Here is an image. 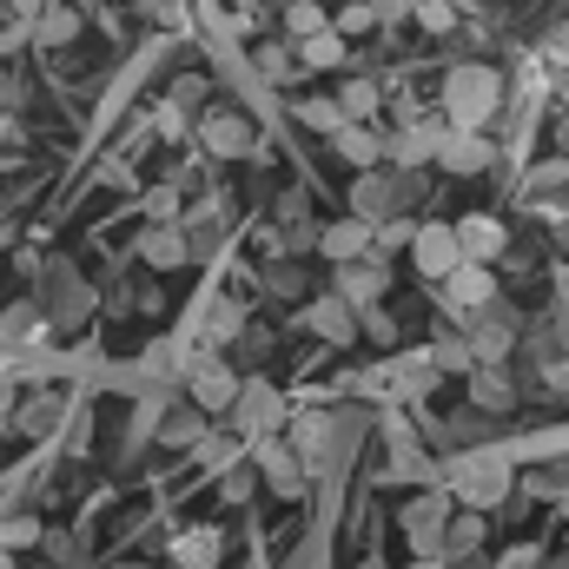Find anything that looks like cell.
I'll return each mask as SVG.
<instances>
[{
	"instance_id": "cell-16",
	"label": "cell",
	"mask_w": 569,
	"mask_h": 569,
	"mask_svg": "<svg viewBox=\"0 0 569 569\" xmlns=\"http://www.w3.org/2000/svg\"><path fill=\"white\" fill-rule=\"evenodd\" d=\"M443 133H450V120H443V113H418V120H405L398 133H385V159H391V166L425 172V166H437V146H443Z\"/></svg>"
},
{
	"instance_id": "cell-32",
	"label": "cell",
	"mask_w": 569,
	"mask_h": 569,
	"mask_svg": "<svg viewBox=\"0 0 569 569\" xmlns=\"http://www.w3.org/2000/svg\"><path fill=\"white\" fill-rule=\"evenodd\" d=\"M338 107H345V120H378L385 87H378L371 73H358V80H345V87H338Z\"/></svg>"
},
{
	"instance_id": "cell-15",
	"label": "cell",
	"mask_w": 569,
	"mask_h": 569,
	"mask_svg": "<svg viewBox=\"0 0 569 569\" xmlns=\"http://www.w3.org/2000/svg\"><path fill=\"white\" fill-rule=\"evenodd\" d=\"M67 418H73L67 391H47V385H27L20 405H13V430H20L27 443H53V437L67 430Z\"/></svg>"
},
{
	"instance_id": "cell-24",
	"label": "cell",
	"mask_w": 569,
	"mask_h": 569,
	"mask_svg": "<svg viewBox=\"0 0 569 569\" xmlns=\"http://www.w3.org/2000/svg\"><path fill=\"white\" fill-rule=\"evenodd\" d=\"M483 537H490V510H463L457 503V517L443 530V557L450 563H470V557H483Z\"/></svg>"
},
{
	"instance_id": "cell-37",
	"label": "cell",
	"mask_w": 569,
	"mask_h": 569,
	"mask_svg": "<svg viewBox=\"0 0 569 569\" xmlns=\"http://www.w3.org/2000/svg\"><path fill=\"white\" fill-rule=\"evenodd\" d=\"M411 239H418V219H411V212H398V219H385V226L371 232V252H385V259H391V252H411Z\"/></svg>"
},
{
	"instance_id": "cell-4",
	"label": "cell",
	"mask_w": 569,
	"mask_h": 569,
	"mask_svg": "<svg viewBox=\"0 0 569 569\" xmlns=\"http://www.w3.org/2000/svg\"><path fill=\"white\" fill-rule=\"evenodd\" d=\"M246 325H252V311H246V298H232V291H199L179 331H186L192 345H206V351H232Z\"/></svg>"
},
{
	"instance_id": "cell-49",
	"label": "cell",
	"mask_w": 569,
	"mask_h": 569,
	"mask_svg": "<svg viewBox=\"0 0 569 569\" xmlns=\"http://www.w3.org/2000/svg\"><path fill=\"white\" fill-rule=\"evenodd\" d=\"M232 351H246V358H266V351H272V331H266V325H246Z\"/></svg>"
},
{
	"instance_id": "cell-2",
	"label": "cell",
	"mask_w": 569,
	"mask_h": 569,
	"mask_svg": "<svg viewBox=\"0 0 569 569\" xmlns=\"http://www.w3.org/2000/svg\"><path fill=\"white\" fill-rule=\"evenodd\" d=\"M437 483L463 503V510H497L510 490H517V470H510V450H457Z\"/></svg>"
},
{
	"instance_id": "cell-25",
	"label": "cell",
	"mask_w": 569,
	"mask_h": 569,
	"mask_svg": "<svg viewBox=\"0 0 569 569\" xmlns=\"http://www.w3.org/2000/svg\"><path fill=\"white\" fill-rule=\"evenodd\" d=\"M246 457H252V450H246V437H239L232 425H226V430H206V437L192 443V463H199L206 477H226V470H232V463H246Z\"/></svg>"
},
{
	"instance_id": "cell-17",
	"label": "cell",
	"mask_w": 569,
	"mask_h": 569,
	"mask_svg": "<svg viewBox=\"0 0 569 569\" xmlns=\"http://www.w3.org/2000/svg\"><path fill=\"white\" fill-rule=\"evenodd\" d=\"M331 291L351 298L358 311H365V305H385V298H391V259H385V252H365V259L331 266Z\"/></svg>"
},
{
	"instance_id": "cell-30",
	"label": "cell",
	"mask_w": 569,
	"mask_h": 569,
	"mask_svg": "<svg viewBox=\"0 0 569 569\" xmlns=\"http://www.w3.org/2000/svg\"><path fill=\"white\" fill-rule=\"evenodd\" d=\"M33 40H40V47H73V40H80V7L47 0V7L33 13Z\"/></svg>"
},
{
	"instance_id": "cell-6",
	"label": "cell",
	"mask_w": 569,
	"mask_h": 569,
	"mask_svg": "<svg viewBox=\"0 0 569 569\" xmlns=\"http://www.w3.org/2000/svg\"><path fill=\"white\" fill-rule=\"evenodd\" d=\"M450 517H457V497H450L443 483H425V490L398 510V530H405L411 557H443V530H450Z\"/></svg>"
},
{
	"instance_id": "cell-40",
	"label": "cell",
	"mask_w": 569,
	"mask_h": 569,
	"mask_svg": "<svg viewBox=\"0 0 569 569\" xmlns=\"http://www.w3.org/2000/svg\"><path fill=\"white\" fill-rule=\"evenodd\" d=\"M358 338H371V345H398V318H391L385 305H365V311H358Z\"/></svg>"
},
{
	"instance_id": "cell-8",
	"label": "cell",
	"mask_w": 569,
	"mask_h": 569,
	"mask_svg": "<svg viewBox=\"0 0 569 569\" xmlns=\"http://www.w3.org/2000/svg\"><path fill=\"white\" fill-rule=\"evenodd\" d=\"M463 331H470L477 365H510V358H517V345H523V311H517L510 298H490Z\"/></svg>"
},
{
	"instance_id": "cell-55",
	"label": "cell",
	"mask_w": 569,
	"mask_h": 569,
	"mask_svg": "<svg viewBox=\"0 0 569 569\" xmlns=\"http://www.w3.org/2000/svg\"><path fill=\"white\" fill-rule=\"evenodd\" d=\"M40 7H47V0H13V13H27V20H33Z\"/></svg>"
},
{
	"instance_id": "cell-50",
	"label": "cell",
	"mask_w": 569,
	"mask_h": 569,
	"mask_svg": "<svg viewBox=\"0 0 569 569\" xmlns=\"http://www.w3.org/2000/svg\"><path fill=\"white\" fill-rule=\"evenodd\" d=\"M20 100H27V80H20V73H0V113H7V120L20 113Z\"/></svg>"
},
{
	"instance_id": "cell-51",
	"label": "cell",
	"mask_w": 569,
	"mask_h": 569,
	"mask_svg": "<svg viewBox=\"0 0 569 569\" xmlns=\"http://www.w3.org/2000/svg\"><path fill=\"white\" fill-rule=\"evenodd\" d=\"M537 563H543V543H517V550L497 557V569H537Z\"/></svg>"
},
{
	"instance_id": "cell-19",
	"label": "cell",
	"mask_w": 569,
	"mask_h": 569,
	"mask_svg": "<svg viewBox=\"0 0 569 569\" xmlns=\"http://www.w3.org/2000/svg\"><path fill=\"white\" fill-rule=\"evenodd\" d=\"M140 266H152V272H179V266H192V239H186L179 219H146Z\"/></svg>"
},
{
	"instance_id": "cell-10",
	"label": "cell",
	"mask_w": 569,
	"mask_h": 569,
	"mask_svg": "<svg viewBox=\"0 0 569 569\" xmlns=\"http://www.w3.org/2000/svg\"><path fill=\"white\" fill-rule=\"evenodd\" d=\"M490 298H503V291H497V266H477V259H463L450 279L437 284V305H443L450 325H470Z\"/></svg>"
},
{
	"instance_id": "cell-48",
	"label": "cell",
	"mask_w": 569,
	"mask_h": 569,
	"mask_svg": "<svg viewBox=\"0 0 569 569\" xmlns=\"http://www.w3.org/2000/svg\"><path fill=\"white\" fill-rule=\"evenodd\" d=\"M166 100H179L186 113H199V100H206V80H199V73H186V80H172V93H166Z\"/></svg>"
},
{
	"instance_id": "cell-53",
	"label": "cell",
	"mask_w": 569,
	"mask_h": 569,
	"mask_svg": "<svg viewBox=\"0 0 569 569\" xmlns=\"http://www.w3.org/2000/svg\"><path fill=\"white\" fill-rule=\"evenodd\" d=\"M411 13V0H378V27H398Z\"/></svg>"
},
{
	"instance_id": "cell-3",
	"label": "cell",
	"mask_w": 569,
	"mask_h": 569,
	"mask_svg": "<svg viewBox=\"0 0 569 569\" xmlns=\"http://www.w3.org/2000/svg\"><path fill=\"white\" fill-rule=\"evenodd\" d=\"M425 199V172H411V166H365L358 179H351V212L358 219H371V226H385V219H398V212H411Z\"/></svg>"
},
{
	"instance_id": "cell-59",
	"label": "cell",
	"mask_w": 569,
	"mask_h": 569,
	"mask_svg": "<svg viewBox=\"0 0 569 569\" xmlns=\"http://www.w3.org/2000/svg\"><path fill=\"white\" fill-rule=\"evenodd\" d=\"M358 569H385V563H371V557H365V563H358Z\"/></svg>"
},
{
	"instance_id": "cell-1",
	"label": "cell",
	"mask_w": 569,
	"mask_h": 569,
	"mask_svg": "<svg viewBox=\"0 0 569 569\" xmlns=\"http://www.w3.org/2000/svg\"><path fill=\"white\" fill-rule=\"evenodd\" d=\"M503 107H510V80H503L490 60H457V67L443 73V87H437V113H443L450 127L490 133V127L503 120Z\"/></svg>"
},
{
	"instance_id": "cell-5",
	"label": "cell",
	"mask_w": 569,
	"mask_h": 569,
	"mask_svg": "<svg viewBox=\"0 0 569 569\" xmlns=\"http://www.w3.org/2000/svg\"><path fill=\"white\" fill-rule=\"evenodd\" d=\"M40 311H47V325H53V331H80V325L100 311V291L80 279L67 259H53V266H47V279H40Z\"/></svg>"
},
{
	"instance_id": "cell-13",
	"label": "cell",
	"mask_w": 569,
	"mask_h": 569,
	"mask_svg": "<svg viewBox=\"0 0 569 569\" xmlns=\"http://www.w3.org/2000/svg\"><path fill=\"white\" fill-rule=\"evenodd\" d=\"M411 266H418V279L443 284L457 266H463V239H457V219L443 226V219H418V239H411Z\"/></svg>"
},
{
	"instance_id": "cell-42",
	"label": "cell",
	"mask_w": 569,
	"mask_h": 569,
	"mask_svg": "<svg viewBox=\"0 0 569 569\" xmlns=\"http://www.w3.org/2000/svg\"><path fill=\"white\" fill-rule=\"evenodd\" d=\"M411 13H418L425 33H450V27H457V7H450V0H411Z\"/></svg>"
},
{
	"instance_id": "cell-26",
	"label": "cell",
	"mask_w": 569,
	"mask_h": 569,
	"mask_svg": "<svg viewBox=\"0 0 569 569\" xmlns=\"http://www.w3.org/2000/svg\"><path fill=\"white\" fill-rule=\"evenodd\" d=\"M219 550H226V537L212 523H192L172 537V569H219Z\"/></svg>"
},
{
	"instance_id": "cell-41",
	"label": "cell",
	"mask_w": 569,
	"mask_h": 569,
	"mask_svg": "<svg viewBox=\"0 0 569 569\" xmlns=\"http://www.w3.org/2000/svg\"><path fill=\"white\" fill-rule=\"evenodd\" d=\"M331 27H338L345 40H351V33H371V27H378V0H351L345 13H331Z\"/></svg>"
},
{
	"instance_id": "cell-23",
	"label": "cell",
	"mask_w": 569,
	"mask_h": 569,
	"mask_svg": "<svg viewBox=\"0 0 569 569\" xmlns=\"http://www.w3.org/2000/svg\"><path fill=\"white\" fill-rule=\"evenodd\" d=\"M331 152H338L351 172H365V166H385V133H378L371 120H345V127L331 133Z\"/></svg>"
},
{
	"instance_id": "cell-57",
	"label": "cell",
	"mask_w": 569,
	"mask_h": 569,
	"mask_svg": "<svg viewBox=\"0 0 569 569\" xmlns=\"http://www.w3.org/2000/svg\"><path fill=\"white\" fill-rule=\"evenodd\" d=\"M557 140H563V152H569V113H563V127H557Z\"/></svg>"
},
{
	"instance_id": "cell-21",
	"label": "cell",
	"mask_w": 569,
	"mask_h": 569,
	"mask_svg": "<svg viewBox=\"0 0 569 569\" xmlns=\"http://www.w3.org/2000/svg\"><path fill=\"white\" fill-rule=\"evenodd\" d=\"M457 239H463V259H477V266H497L510 252V226L497 212H463L457 219Z\"/></svg>"
},
{
	"instance_id": "cell-36",
	"label": "cell",
	"mask_w": 569,
	"mask_h": 569,
	"mask_svg": "<svg viewBox=\"0 0 569 569\" xmlns=\"http://www.w3.org/2000/svg\"><path fill=\"white\" fill-rule=\"evenodd\" d=\"M331 13L318 0H284V40H305V33H325Z\"/></svg>"
},
{
	"instance_id": "cell-47",
	"label": "cell",
	"mask_w": 569,
	"mask_h": 569,
	"mask_svg": "<svg viewBox=\"0 0 569 569\" xmlns=\"http://www.w3.org/2000/svg\"><path fill=\"white\" fill-rule=\"evenodd\" d=\"M20 391H27V385H20L13 371H0V437L13 430V405H20Z\"/></svg>"
},
{
	"instance_id": "cell-54",
	"label": "cell",
	"mask_w": 569,
	"mask_h": 569,
	"mask_svg": "<svg viewBox=\"0 0 569 569\" xmlns=\"http://www.w3.org/2000/svg\"><path fill=\"white\" fill-rule=\"evenodd\" d=\"M405 569H457V563H450V557H411Z\"/></svg>"
},
{
	"instance_id": "cell-56",
	"label": "cell",
	"mask_w": 569,
	"mask_h": 569,
	"mask_svg": "<svg viewBox=\"0 0 569 569\" xmlns=\"http://www.w3.org/2000/svg\"><path fill=\"white\" fill-rule=\"evenodd\" d=\"M0 569H20V557H13V550H0Z\"/></svg>"
},
{
	"instance_id": "cell-31",
	"label": "cell",
	"mask_w": 569,
	"mask_h": 569,
	"mask_svg": "<svg viewBox=\"0 0 569 569\" xmlns=\"http://www.w3.org/2000/svg\"><path fill=\"white\" fill-rule=\"evenodd\" d=\"M252 67H259V80H266V87H291V80L305 73V67H298V47H291V40H266Z\"/></svg>"
},
{
	"instance_id": "cell-9",
	"label": "cell",
	"mask_w": 569,
	"mask_h": 569,
	"mask_svg": "<svg viewBox=\"0 0 569 569\" xmlns=\"http://www.w3.org/2000/svg\"><path fill=\"white\" fill-rule=\"evenodd\" d=\"M239 385H246V378L232 371V358H226V351H199V358H192V371H186V398H192L206 418H226V411H232V398H239Z\"/></svg>"
},
{
	"instance_id": "cell-11",
	"label": "cell",
	"mask_w": 569,
	"mask_h": 569,
	"mask_svg": "<svg viewBox=\"0 0 569 569\" xmlns=\"http://www.w3.org/2000/svg\"><path fill=\"white\" fill-rule=\"evenodd\" d=\"M192 140L206 159H259L266 146L252 133V120L246 113H232V107H212V113H199V127H192Z\"/></svg>"
},
{
	"instance_id": "cell-29",
	"label": "cell",
	"mask_w": 569,
	"mask_h": 569,
	"mask_svg": "<svg viewBox=\"0 0 569 569\" xmlns=\"http://www.w3.org/2000/svg\"><path fill=\"white\" fill-rule=\"evenodd\" d=\"M430 358H437L443 378H470V371H477V351H470V331H463V325H443V331L430 338Z\"/></svg>"
},
{
	"instance_id": "cell-45",
	"label": "cell",
	"mask_w": 569,
	"mask_h": 569,
	"mask_svg": "<svg viewBox=\"0 0 569 569\" xmlns=\"http://www.w3.org/2000/svg\"><path fill=\"white\" fill-rule=\"evenodd\" d=\"M298 219H311V192H305V186H284L279 192V226H298Z\"/></svg>"
},
{
	"instance_id": "cell-46",
	"label": "cell",
	"mask_w": 569,
	"mask_h": 569,
	"mask_svg": "<svg viewBox=\"0 0 569 569\" xmlns=\"http://www.w3.org/2000/svg\"><path fill=\"white\" fill-rule=\"evenodd\" d=\"M146 219H179V186H152L146 192Z\"/></svg>"
},
{
	"instance_id": "cell-14",
	"label": "cell",
	"mask_w": 569,
	"mask_h": 569,
	"mask_svg": "<svg viewBox=\"0 0 569 569\" xmlns=\"http://www.w3.org/2000/svg\"><path fill=\"white\" fill-rule=\"evenodd\" d=\"M298 325H305L318 345H331V351L358 345V305H351V298H338V291H318V298H305V305H298Z\"/></svg>"
},
{
	"instance_id": "cell-22",
	"label": "cell",
	"mask_w": 569,
	"mask_h": 569,
	"mask_svg": "<svg viewBox=\"0 0 569 569\" xmlns=\"http://www.w3.org/2000/svg\"><path fill=\"white\" fill-rule=\"evenodd\" d=\"M371 219H358V212H345V219H331V226H318V259H331V266H345V259H365L371 252Z\"/></svg>"
},
{
	"instance_id": "cell-43",
	"label": "cell",
	"mask_w": 569,
	"mask_h": 569,
	"mask_svg": "<svg viewBox=\"0 0 569 569\" xmlns=\"http://www.w3.org/2000/svg\"><path fill=\"white\" fill-rule=\"evenodd\" d=\"M152 120H159V133H166V140H186V133L199 127V120H192L179 100H159V113H152Z\"/></svg>"
},
{
	"instance_id": "cell-27",
	"label": "cell",
	"mask_w": 569,
	"mask_h": 569,
	"mask_svg": "<svg viewBox=\"0 0 569 569\" xmlns=\"http://www.w3.org/2000/svg\"><path fill=\"white\" fill-rule=\"evenodd\" d=\"M206 430H212V418H206V411H199L192 398H179V405H172V411L159 418V437H152V443H166V450H192V443H199Z\"/></svg>"
},
{
	"instance_id": "cell-18",
	"label": "cell",
	"mask_w": 569,
	"mask_h": 569,
	"mask_svg": "<svg viewBox=\"0 0 569 569\" xmlns=\"http://www.w3.org/2000/svg\"><path fill=\"white\" fill-rule=\"evenodd\" d=\"M497 152H503V146L490 140V133H477V127H450L443 146H437V166H443L450 179H477V172L497 166Z\"/></svg>"
},
{
	"instance_id": "cell-38",
	"label": "cell",
	"mask_w": 569,
	"mask_h": 569,
	"mask_svg": "<svg viewBox=\"0 0 569 569\" xmlns=\"http://www.w3.org/2000/svg\"><path fill=\"white\" fill-rule=\"evenodd\" d=\"M252 490H259V463H252V457L219 477V497H226V503H252Z\"/></svg>"
},
{
	"instance_id": "cell-28",
	"label": "cell",
	"mask_w": 569,
	"mask_h": 569,
	"mask_svg": "<svg viewBox=\"0 0 569 569\" xmlns=\"http://www.w3.org/2000/svg\"><path fill=\"white\" fill-rule=\"evenodd\" d=\"M291 47H298V67H305V73H331V67H345V60H351V40H345L338 27L305 33V40H291Z\"/></svg>"
},
{
	"instance_id": "cell-33",
	"label": "cell",
	"mask_w": 569,
	"mask_h": 569,
	"mask_svg": "<svg viewBox=\"0 0 569 569\" xmlns=\"http://www.w3.org/2000/svg\"><path fill=\"white\" fill-rule=\"evenodd\" d=\"M259 291H266V298H305V266H298V259H266V266H259Z\"/></svg>"
},
{
	"instance_id": "cell-44",
	"label": "cell",
	"mask_w": 569,
	"mask_h": 569,
	"mask_svg": "<svg viewBox=\"0 0 569 569\" xmlns=\"http://www.w3.org/2000/svg\"><path fill=\"white\" fill-rule=\"evenodd\" d=\"M47 550H53V563H60V569H87L80 537H67V530H47Z\"/></svg>"
},
{
	"instance_id": "cell-52",
	"label": "cell",
	"mask_w": 569,
	"mask_h": 569,
	"mask_svg": "<svg viewBox=\"0 0 569 569\" xmlns=\"http://www.w3.org/2000/svg\"><path fill=\"white\" fill-rule=\"evenodd\" d=\"M543 60H550V67H563V73H569V20L557 27V33H550V40H543Z\"/></svg>"
},
{
	"instance_id": "cell-20",
	"label": "cell",
	"mask_w": 569,
	"mask_h": 569,
	"mask_svg": "<svg viewBox=\"0 0 569 569\" xmlns=\"http://www.w3.org/2000/svg\"><path fill=\"white\" fill-rule=\"evenodd\" d=\"M470 405L483 411V418H510L517 405H523V391H517V378H510V365H477L470 378Z\"/></svg>"
},
{
	"instance_id": "cell-12",
	"label": "cell",
	"mask_w": 569,
	"mask_h": 569,
	"mask_svg": "<svg viewBox=\"0 0 569 569\" xmlns=\"http://www.w3.org/2000/svg\"><path fill=\"white\" fill-rule=\"evenodd\" d=\"M252 450V463H259V477H266V490L284 497V503H298L305 490H311V470H305V457L291 450V437H259V443H246Z\"/></svg>"
},
{
	"instance_id": "cell-60",
	"label": "cell",
	"mask_w": 569,
	"mask_h": 569,
	"mask_svg": "<svg viewBox=\"0 0 569 569\" xmlns=\"http://www.w3.org/2000/svg\"><path fill=\"white\" fill-rule=\"evenodd\" d=\"M0 140H7V113H0Z\"/></svg>"
},
{
	"instance_id": "cell-34",
	"label": "cell",
	"mask_w": 569,
	"mask_h": 569,
	"mask_svg": "<svg viewBox=\"0 0 569 569\" xmlns=\"http://www.w3.org/2000/svg\"><path fill=\"white\" fill-rule=\"evenodd\" d=\"M33 543H47V523L40 517H27V510H0V550H33Z\"/></svg>"
},
{
	"instance_id": "cell-35",
	"label": "cell",
	"mask_w": 569,
	"mask_h": 569,
	"mask_svg": "<svg viewBox=\"0 0 569 569\" xmlns=\"http://www.w3.org/2000/svg\"><path fill=\"white\" fill-rule=\"evenodd\" d=\"M563 186H569V152H563V159H543V166H530V172H523V199H530V206H537V199H557Z\"/></svg>"
},
{
	"instance_id": "cell-58",
	"label": "cell",
	"mask_w": 569,
	"mask_h": 569,
	"mask_svg": "<svg viewBox=\"0 0 569 569\" xmlns=\"http://www.w3.org/2000/svg\"><path fill=\"white\" fill-rule=\"evenodd\" d=\"M557 510H563V517H569V490H563V497H557Z\"/></svg>"
},
{
	"instance_id": "cell-61",
	"label": "cell",
	"mask_w": 569,
	"mask_h": 569,
	"mask_svg": "<svg viewBox=\"0 0 569 569\" xmlns=\"http://www.w3.org/2000/svg\"><path fill=\"white\" fill-rule=\"evenodd\" d=\"M557 569H569V557H563V563H557Z\"/></svg>"
},
{
	"instance_id": "cell-7",
	"label": "cell",
	"mask_w": 569,
	"mask_h": 569,
	"mask_svg": "<svg viewBox=\"0 0 569 569\" xmlns=\"http://www.w3.org/2000/svg\"><path fill=\"white\" fill-rule=\"evenodd\" d=\"M226 425L239 430L246 443H259V437H279V430L291 425V405H284L279 385L246 378V385H239V398H232V411H226Z\"/></svg>"
},
{
	"instance_id": "cell-39",
	"label": "cell",
	"mask_w": 569,
	"mask_h": 569,
	"mask_svg": "<svg viewBox=\"0 0 569 569\" xmlns=\"http://www.w3.org/2000/svg\"><path fill=\"white\" fill-rule=\"evenodd\" d=\"M291 113H298L305 127H318V133H338V127H345V107H338V100H298Z\"/></svg>"
}]
</instances>
